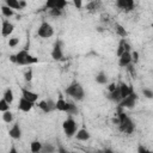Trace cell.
<instances>
[{"mask_svg":"<svg viewBox=\"0 0 153 153\" xmlns=\"http://www.w3.org/2000/svg\"><path fill=\"white\" fill-rule=\"evenodd\" d=\"M2 98H5L10 104H12V102H13V99H14V96H13V91H12L11 87H7V88L4 91Z\"/></svg>","mask_w":153,"mask_h":153,"instance_id":"cell-25","label":"cell"},{"mask_svg":"<svg viewBox=\"0 0 153 153\" xmlns=\"http://www.w3.org/2000/svg\"><path fill=\"white\" fill-rule=\"evenodd\" d=\"M8 134H10V137H12L13 140H19L22 137V128H20V124L19 122H16L8 130Z\"/></svg>","mask_w":153,"mask_h":153,"instance_id":"cell-13","label":"cell"},{"mask_svg":"<svg viewBox=\"0 0 153 153\" xmlns=\"http://www.w3.org/2000/svg\"><path fill=\"white\" fill-rule=\"evenodd\" d=\"M32 76H33V73H32V69L31 68H29V69H26L24 72V79H25L26 82H30L32 80Z\"/></svg>","mask_w":153,"mask_h":153,"instance_id":"cell-30","label":"cell"},{"mask_svg":"<svg viewBox=\"0 0 153 153\" xmlns=\"http://www.w3.org/2000/svg\"><path fill=\"white\" fill-rule=\"evenodd\" d=\"M133 63L131 51H124L121 56H118V66L120 67H128Z\"/></svg>","mask_w":153,"mask_h":153,"instance_id":"cell-10","label":"cell"},{"mask_svg":"<svg viewBox=\"0 0 153 153\" xmlns=\"http://www.w3.org/2000/svg\"><path fill=\"white\" fill-rule=\"evenodd\" d=\"M118 86H120V91H121L122 99L126 98L127 96H129V94L134 91V90H133V86H131V85H127L126 82H120Z\"/></svg>","mask_w":153,"mask_h":153,"instance_id":"cell-19","label":"cell"},{"mask_svg":"<svg viewBox=\"0 0 153 153\" xmlns=\"http://www.w3.org/2000/svg\"><path fill=\"white\" fill-rule=\"evenodd\" d=\"M108 98H109L111 102L117 103V104L122 100V96H121V91H120V86H118V85H117V87H116L114 91L108 92Z\"/></svg>","mask_w":153,"mask_h":153,"instance_id":"cell-17","label":"cell"},{"mask_svg":"<svg viewBox=\"0 0 153 153\" xmlns=\"http://www.w3.org/2000/svg\"><path fill=\"white\" fill-rule=\"evenodd\" d=\"M65 93L67 96H69L72 99L76 100V102H81L85 98V91L82 85L79 81H72L66 88H65Z\"/></svg>","mask_w":153,"mask_h":153,"instance_id":"cell-2","label":"cell"},{"mask_svg":"<svg viewBox=\"0 0 153 153\" xmlns=\"http://www.w3.org/2000/svg\"><path fill=\"white\" fill-rule=\"evenodd\" d=\"M131 57H133V63L135 65L137 61H139V53L137 51H131Z\"/></svg>","mask_w":153,"mask_h":153,"instance_id":"cell-36","label":"cell"},{"mask_svg":"<svg viewBox=\"0 0 153 153\" xmlns=\"http://www.w3.org/2000/svg\"><path fill=\"white\" fill-rule=\"evenodd\" d=\"M136 100H137V94L133 91L129 96H127L126 98H123L120 103H118V106L123 108V109H133L135 108L136 105Z\"/></svg>","mask_w":153,"mask_h":153,"instance_id":"cell-6","label":"cell"},{"mask_svg":"<svg viewBox=\"0 0 153 153\" xmlns=\"http://www.w3.org/2000/svg\"><path fill=\"white\" fill-rule=\"evenodd\" d=\"M55 151H56V148L54 146H51L50 143H45V145H43L41 152H48V153H50V152H55Z\"/></svg>","mask_w":153,"mask_h":153,"instance_id":"cell-33","label":"cell"},{"mask_svg":"<svg viewBox=\"0 0 153 153\" xmlns=\"http://www.w3.org/2000/svg\"><path fill=\"white\" fill-rule=\"evenodd\" d=\"M49 12H50V16H53V17H60L63 14V10H57V8L49 10Z\"/></svg>","mask_w":153,"mask_h":153,"instance_id":"cell-34","label":"cell"},{"mask_svg":"<svg viewBox=\"0 0 153 153\" xmlns=\"http://www.w3.org/2000/svg\"><path fill=\"white\" fill-rule=\"evenodd\" d=\"M67 109H68V102L65 100L62 96H60L59 99L56 100V110L61 112H67Z\"/></svg>","mask_w":153,"mask_h":153,"instance_id":"cell-20","label":"cell"},{"mask_svg":"<svg viewBox=\"0 0 153 153\" xmlns=\"http://www.w3.org/2000/svg\"><path fill=\"white\" fill-rule=\"evenodd\" d=\"M1 13H2L4 17H6V18H11V17L14 16V10L11 8V7L7 6V5H2V6H1Z\"/></svg>","mask_w":153,"mask_h":153,"instance_id":"cell-23","label":"cell"},{"mask_svg":"<svg viewBox=\"0 0 153 153\" xmlns=\"http://www.w3.org/2000/svg\"><path fill=\"white\" fill-rule=\"evenodd\" d=\"M137 152H139V153H147V152H148V149H147L145 146L139 145V147H137Z\"/></svg>","mask_w":153,"mask_h":153,"instance_id":"cell-37","label":"cell"},{"mask_svg":"<svg viewBox=\"0 0 153 153\" xmlns=\"http://www.w3.org/2000/svg\"><path fill=\"white\" fill-rule=\"evenodd\" d=\"M5 5L10 6L13 10H22V5H20V0H4Z\"/></svg>","mask_w":153,"mask_h":153,"instance_id":"cell-26","label":"cell"},{"mask_svg":"<svg viewBox=\"0 0 153 153\" xmlns=\"http://www.w3.org/2000/svg\"><path fill=\"white\" fill-rule=\"evenodd\" d=\"M142 94H143V97H146L148 99H153V90H151L148 87L142 88Z\"/></svg>","mask_w":153,"mask_h":153,"instance_id":"cell-31","label":"cell"},{"mask_svg":"<svg viewBox=\"0 0 153 153\" xmlns=\"http://www.w3.org/2000/svg\"><path fill=\"white\" fill-rule=\"evenodd\" d=\"M10 153H17V149H16L14 147H12V148L10 149Z\"/></svg>","mask_w":153,"mask_h":153,"instance_id":"cell-39","label":"cell"},{"mask_svg":"<svg viewBox=\"0 0 153 153\" xmlns=\"http://www.w3.org/2000/svg\"><path fill=\"white\" fill-rule=\"evenodd\" d=\"M151 26H152V29H153V23H152V25H151Z\"/></svg>","mask_w":153,"mask_h":153,"instance_id":"cell-40","label":"cell"},{"mask_svg":"<svg viewBox=\"0 0 153 153\" xmlns=\"http://www.w3.org/2000/svg\"><path fill=\"white\" fill-rule=\"evenodd\" d=\"M37 106L43 111V112H50V111H53L51 110V108L49 106V104H48V100H39L38 103H37Z\"/></svg>","mask_w":153,"mask_h":153,"instance_id":"cell-27","label":"cell"},{"mask_svg":"<svg viewBox=\"0 0 153 153\" xmlns=\"http://www.w3.org/2000/svg\"><path fill=\"white\" fill-rule=\"evenodd\" d=\"M37 35L42 38H50L54 35V27L48 22H42L37 29Z\"/></svg>","mask_w":153,"mask_h":153,"instance_id":"cell-5","label":"cell"},{"mask_svg":"<svg viewBox=\"0 0 153 153\" xmlns=\"http://www.w3.org/2000/svg\"><path fill=\"white\" fill-rule=\"evenodd\" d=\"M62 129L66 134L67 137H72L75 135V133L78 131V123L75 122V120L72 117V115H69L62 123Z\"/></svg>","mask_w":153,"mask_h":153,"instance_id":"cell-4","label":"cell"},{"mask_svg":"<svg viewBox=\"0 0 153 153\" xmlns=\"http://www.w3.org/2000/svg\"><path fill=\"white\" fill-rule=\"evenodd\" d=\"M124 51H131V47L127 42V38H121L117 47V56H121Z\"/></svg>","mask_w":153,"mask_h":153,"instance_id":"cell-15","label":"cell"},{"mask_svg":"<svg viewBox=\"0 0 153 153\" xmlns=\"http://www.w3.org/2000/svg\"><path fill=\"white\" fill-rule=\"evenodd\" d=\"M74 136L79 141H87V140H90L91 134H90V131L86 128H81V129H78V131L75 133Z\"/></svg>","mask_w":153,"mask_h":153,"instance_id":"cell-18","label":"cell"},{"mask_svg":"<svg viewBox=\"0 0 153 153\" xmlns=\"http://www.w3.org/2000/svg\"><path fill=\"white\" fill-rule=\"evenodd\" d=\"M117 116H118V129L121 133L131 134L135 130V123L133 120L124 112V109L118 106L117 108Z\"/></svg>","mask_w":153,"mask_h":153,"instance_id":"cell-1","label":"cell"},{"mask_svg":"<svg viewBox=\"0 0 153 153\" xmlns=\"http://www.w3.org/2000/svg\"><path fill=\"white\" fill-rule=\"evenodd\" d=\"M67 5H68L67 0H45L44 6H45V8H49V10H54V8L63 10Z\"/></svg>","mask_w":153,"mask_h":153,"instance_id":"cell-8","label":"cell"},{"mask_svg":"<svg viewBox=\"0 0 153 153\" xmlns=\"http://www.w3.org/2000/svg\"><path fill=\"white\" fill-rule=\"evenodd\" d=\"M38 59L32 56L26 49H22L16 54V63L20 66H30L33 63H37Z\"/></svg>","mask_w":153,"mask_h":153,"instance_id":"cell-3","label":"cell"},{"mask_svg":"<svg viewBox=\"0 0 153 153\" xmlns=\"http://www.w3.org/2000/svg\"><path fill=\"white\" fill-rule=\"evenodd\" d=\"M94 80H96V82L99 84V85H105V84L108 82V75H106L105 72L100 71V72L94 76Z\"/></svg>","mask_w":153,"mask_h":153,"instance_id":"cell-21","label":"cell"},{"mask_svg":"<svg viewBox=\"0 0 153 153\" xmlns=\"http://www.w3.org/2000/svg\"><path fill=\"white\" fill-rule=\"evenodd\" d=\"M7 110H10V103L5 98H1L0 99V111L4 112V111H7Z\"/></svg>","mask_w":153,"mask_h":153,"instance_id":"cell-29","label":"cell"},{"mask_svg":"<svg viewBox=\"0 0 153 153\" xmlns=\"http://www.w3.org/2000/svg\"><path fill=\"white\" fill-rule=\"evenodd\" d=\"M42 147H43V143L38 140H33L31 143H30V151L32 153H38L42 151Z\"/></svg>","mask_w":153,"mask_h":153,"instance_id":"cell-22","label":"cell"},{"mask_svg":"<svg viewBox=\"0 0 153 153\" xmlns=\"http://www.w3.org/2000/svg\"><path fill=\"white\" fill-rule=\"evenodd\" d=\"M51 57L55 61H60L63 59V50H62V42L60 39H57L51 49Z\"/></svg>","mask_w":153,"mask_h":153,"instance_id":"cell-7","label":"cell"},{"mask_svg":"<svg viewBox=\"0 0 153 153\" xmlns=\"http://www.w3.org/2000/svg\"><path fill=\"white\" fill-rule=\"evenodd\" d=\"M20 91H22V97H24V98H26V99H29L33 103H36L38 100V94L36 92H33V91H31L26 87H22Z\"/></svg>","mask_w":153,"mask_h":153,"instance_id":"cell-16","label":"cell"},{"mask_svg":"<svg viewBox=\"0 0 153 153\" xmlns=\"http://www.w3.org/2000/svg\"><path fill=\"white\" fill-rule=\"evenodd\" d=\"M14 30V25L7 20V19H4L2 23H1V35L2 37H8Z\"/></svg>","mask_w":153,"mask_h":153,"instance_id":"cell-11","label":"cell"},{"mask_svg":"<svg viewBox=\"0 0 153 153\" xmlns=\"http://www.w3.org/2000/svg\"><path fill=\"white\" fill-rule=\"evenodd\" d=\"M102 8V1L100 0H90L86 4V11L90 13H97Z\"/></svg>","mask_w":153,"mask_h":153,"instance_id":"cell-14","label":"cell"},{"mask_svg":"<svg viewBox=\"0 0 153 153\" xmlns=\"http://www.w3.org/2000/svg\"><path fill=\"white\" fill-rule=\"evenodd\" d=\"M33 104H35L33 102H31V100H29V99L22 97V98L19 99V103H18V109H19L20 111L29 112V111L33 108Z\"/></svg>","mask_w":153,"mask_h":153,"instance_id":"cell-12","label":"cell"},{"mask_svg":"<svg viewBox=\"0 0 153 153\" xmlns=\"http://www.w3.org/2000/svg\"><path fill=\"white\" fill-rule=\"evenodd\" d=\"M2 120H4V122H6V123L13 122V114H12L10 110L4 111V112H2Z\"/></svg>","mask_w":153,"mask_h":153,"instance_id":"cell-28","label":"cell"},{"mask_svg":"<svg viewBox=\"0 0 153 153\" xmlns=\"http://www.w3.org/2000/svg\"><path fill=\"white\" fill-rule=\"evenodd\" d=\"M73 5L76 10H81L82 8V0H73Z\"/></svg>","mask_w":153,"mask_h":153,"instance_id":"cell-35","label":"cell"},{"mask_svg":"<svg viewBox=\"0 0 153 153\" xmlns=\"http://www.w3.org/2000/svg\"><path fill=\"white\" fill-rule=\"evenodd\" d=\"M116 87H117V85H116L115 82H111V84H109V86H108V92H111V91H114Z\"/></svg>","mask_w":153,"mask_h":153,"instance_id":"cell-38","label":"cell"},{"mask_svg":"<svg viewBox=\"0 0 153 153\" xmlns=\"http://www.w3.org/2000/svg\"><path fill=\"white\" fill-rule=\"evenodd\" d=\"M115 30H116V33H117L121 38H126V37L128 36L127 30H126L124 26L121 25V24H115Z\"/></svg>","mask_w":153,"mask_h":153,"instance_id":"cell-24","label":"cell"},{"mask_svg":"<svg viewBox=\"0 0 153 153\" xmlns=\"http://www.w3.org/2000/svg\"><path fill=\"white\" fill-rule=\"evenodd\" d=\"M116 6L124 12H130L135 7V1L134 0H116Z\"/></svg>","mask_w":153,"mask_h":153,"instance_id":"cell-9","label":"cell"},{"mask_svg":"<svg viewBox=\"0 0 153 153\" xmlns=\"http://www.w3.org/2000/svg\"><path fill=\"white\" fill-rule=\"evenodd\" d=\"M19 44V38L18 37H11L10 39H8V47L10 48H14V47H17Z\"/></svg>","mask_w":153,"mask_h":153,"instance_id":"cell-32","label":"cell"}]
</instances>
